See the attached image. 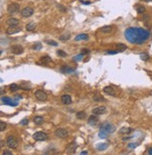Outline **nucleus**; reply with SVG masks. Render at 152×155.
<instances>
[{
	"instance_id": "nucleus-6",
	"label": "nucleus",
	"mask_w": 152,
	"mask_h": 155,
	"mask_svg": "<svg viewBox=\"0 0 152 155\" xmlns=\"http://www.w3.org/2000/svg\"><path fill=\"white\" fill-rule=\"evenodd\" d=\"M35 97L37 98V100L40 101V102H44V101L47 100V94L43 90H41V89L36 90V92H35Z\"/></svg>"
},
{
	"instance_id": "nucleus-43",
	"label": "nucleus",
	"mask_w": 152,
	"mask_h": 155,
	"mask_svg": "<svg viewBox=\"0 0 152 155\" xmlns=\"http://www.w3.org/2000/svg\"><path fill=\"white\" fill-rule=\"evenodd\" d=\"M3 155H12V152L10 151V150H5V151L3 152Z\"/></svg>"
},
{
	"instance_id": "nucleus-17",
	"label": "nucleus",
	"mask_w": 152,
	"mask_h": 155,
	"mask_svg": "<svg viewBox=\"0 0 152 155\" xmlns=\"http://www.w3.org/2000/svg\"><path fill=\"white\" fill-rule=\"evenodd\" d=\"M7 25L9 26H17L19 25V20L16 18H10L7 21Z\"/></svg>"
},
{
	"instance_id": "nucleus-44",
	"label": "nucleus",
	"mask_w": 152,
	"mask_h": 155,
	"mask_svg": "<svg viewBox=\"0 0 152 155\" xmlns=\"http://www.w3.org/2000/svg\"><path fill=\"white\" fill-rule=\"evenodd\" d=\"M88 53H89L88 49H83V50H82V54H83V55H87V54H88Z\"/></svg>"
},
{
	"instance_id": "nucleus-26",
	"label": "nucleus",
	"mask_w": 152,
	"mask_h": 155,
	"mask_svg": "<svg viewBox=\"0 0 152 155\" xmlns=\"http://www.w3.org/2000/svg\"><path fill=\"white\" fill-rule=\"evenodd\" d=\"M116 49H117V51L119 52H124L127 49V45L124 44V43H121V42L117 43L116 44Z\"/></svg>"
},
{
	"instance_id": "nucleus-28",
	"label": "nucleus",
	"mask_w": 152,
	"mask_h": 155,
	"mask_svg": "<svg viewBox=\"0 0 152 155\" xmlns=\"http://www.w3.org/2000/svg\"><path fill=\"white\" fill-rule=\"evenodd\" d=\"M139 56L143 61H147V60L149 59V55H148V54H147V53H142V54H140Z\"/></svg>"
},
{
	"instance_id": "nucleus-24",
	"label": "nucleus",
	"mask_w": 152,
	"mask_h": 155,
	"mask_svg": "<svg viewBox=\"0 0 152 155\" xmlns=\"http://www.w3.org/2000/svg\"><path fill=\"white\" fill-rule=\"evenodd\" d=\"M40 62H41L42 64H48V63L52 62V59H51L50 56H48V55H45V56H42V57H40Z\"/></svg>"
},
{
	"instance_id": "nucleus-38",
	"label": "nucleus",
	"mask_w": 152,
	"mask_h": 155,
	"mask_svg": "<svg viewBox=\"0 0 152 155\" xmlns=\"http://www.w3.org/2000/svg\"><path fill=\"white\" fill-rule=\"evenodd\" d=\"M56 54L57 55H60V56H67V53H65V51L63 50H57Z\"/></svg>"
},
{
	"instance_id": "nucleus-35",
	"label": "nucleus",
	"mask_w": 152,
	"mask_h": 155,
	"mask_svg": "<svg viewBox=\"0 0 152 155\" xmlns=\"http://www.w3.org/2000/svg\"><path fill=\"white\" fill-rule=\"evenodd\" d=\"M138 145H139V143H130V144L128 145V148H129L130 149H135Z\"/></svg>"
},
{
	"instance_id": "nucleus-31",
	"label": "nucleus",
	"mask_w": 152,
	"mask_h": 155,
	"mask_svg": "<svg viewBox=\"0 0 152 155\" xmlns=\"http://www.w3.org/2000/svg\"><path fill=\"white\" fill-rule=\"evenodd\" d=\"M136 11L140 14H143V13H145V11H146V8L144 6H137L136 7Z\"/></svg>"
},
{
	"instance_id": "nucleus-32",
	"label": "nucleus",
	"mask_w": 152,
	"mask_h": 155,
	"mask_svg": "<svg viewBox=\"0 0 152 155\" xmlns=\"http://www.w3.org/2000/svg\"><path fill=\"white\" fill-rule=\"evenodd\" d=\"M32 48L34 49V50H36V51H38V50H40L41 48H42V45H41V43H35L33 46H32Z\"/></svg>"
},
{
	"instance_id": "nucleus-19",
	"label": "nucleus",
	"mask_w": 152,
	"mask_h": 155,
	"mask_svg": "<svg viewBox=\"0 0 152 155\" xmlns=\"http://www.w3.org/2000/svg\"><path fill=\"white\" fill-rule=\"evenodd\" d=\"M88 35L87 34H85V33H82V34H79L75 37L76 41H79V40H87L88 39Z\"/></svg>"
},
{
	"instance_id": "nucleus-10",
	"label": "nucleus",
	"mask_w": 152,
	"mask_h": 155,
	"mask_svg": "<svg viewBox=\"0 0 152 155\" xmlns=\"http://www.w3.org/2000/svg\"><path fill=\"white\" fill-rule=\"evenodd\" d=\"M92 113L96 116H100V115H103L106 113V107L105 106H98L96 108H94L92 110Z\"/></svg>"
},
{
	"instance_id": "nucleus-8",
	"label": "nucleus",
	"mask_w": 152,
	"mask_h": 155,
	"mask_svg": "<svg viewBox=\"0 0 152 155\" xmlns=\"http://www.w3.org/2000/svg\"><path fill=\"white\" fill-rule=\"evenodd\" d=\"M19 9H20V6H19L18 3H11L8 6L7 11H8V12L10 13V14H13V13L17 12L19 11Z\"/></svg>"
},
{
	"instance_id": "nucleus-46",
	"label": "nucleus",
	"mask_w": 152,
	"mask_h": 155,
	"mask_svg": "<svg viewBox=\"0 0 152 155\" xmlns=\"http://www.w3.org/2000/svg\"><path fill=\"white\" fill-rule=\"evenodd\" d=\"M147 153H148L149 155H152V147H151V148H149V149H148Z\"/></svg>"
},
{
	"instance_id": "nucleus-45",
	"label": "nucleus",
	"mask_w": 152,
	"mask_h": 155,
	"mask_svg": "<svg viewBox=\"0 0 152 155\" xmlns=\"http://www.w3.org/2000/svg\"><path fill=\"white\" fill-rule=\"evenodd\" d=\"M83 4H86V5H89V4H91V2L90 1H81Z\"/></svg>"
},
{
	"instance_id": "nucleus-9",
	"label": "nucleus",
	"mask_w": 152,
	"mask_h": 155,
	"mask_svg": "<svg viewBox=\"0 0 152 155\" xmlns=\"http://www.w3.org/2000/svg\"><path fill=\"white\" fill-rule=\"evenodd\" d=\"M1 102L4 103V104H8V105H11V106H17L18 103L17 102H14L12 99L9 98V97H2L1 98Z\"/></svg>"
},
{
	"instance_id": "nucleus-33",
	"label": "nucleus",
	"mask_w": 152,
	"mask_h": 155,
	"mask_svg": "<svg viewBox=\"0 0 152 155\" xmlns=\"http://www.w3.org/2000/svg\"><path fill=\"white\" fill-rule=\"evenodd\" d=\"M70 38H71V37H70V34H66V35H61V36L59 37V39L62 40V41H65V40H68Z\"/></svg>"
},
{
	"instance_id": "nucleus-12",
	"label": "nucleus",
	"mask_w": 152,
	"mask_h": 155,
	"mask_svg": "<svg viewBox=\"0 0 152 155\" xmlns=\"http://www.w3.org/2000/svg\"><path fill=\"white\" fill-rule=\"evenodd\" d=\"M11 52H12L14 55H21V54L24 53V48L21 45H19V44H16V45L11 46Z\"/></svg>"
},
{
	"instance_id": "nucleus-42",
	"label": "nucleus",
	"mask_w": 152,
	"mask_h": 155,
	"mask_svg": "<svg viewBox=\"0 0 152 155\" xmlns=\"http://www.w3.org/2000/svg\"><path fill=\"white\" fill-rule=\"evenodd\" d=\"M57 8L61 11H66V8H64V7H62V5H60V4H58L57 5Z\"/></svg>"
},
{
	"instance_id": "nucleus-40",
	"label": "nucleus",
	"mask_w": 152,
	"mask_h": 155,
	"mask_svg": "<svg viewBox=\"0 0 152 155\" xmlns=\"http://www.w3.org/2000/svg\"><path fill=\"white\" fill-rule=\"evenodd\" d=\"M119 51H115V50H107L106 51V54H108V55H115V54H117Z\"/></svg>"
},
{
	"instance_id": "nucleus-3",
	"label": "nucleus",
	"mask_w": 152,
	"mask_h": 155,
	"mask_svg": "<svg viewBox=\"0 0 152 155\" xmlns=\"http://www.w3.org/2000/svg\"><path fill=\"white\" fill-rule=\"evenodd\" d=\"M100 130L106 131L108 133H113L114 131H115V127H114L113 124L109 123V122H104V123H102L101 126H100Z\"/></svg>"
},
{
	"instance_id": "nucleus-47",
	"label": "nucleus",
	"mask_w": 152,
	"mask_h": 155,
	"mask_svg": "<svg viewBox=\"0 0 152 155\" xmlns=\"http://www.w3.org/2000/svg\"><path fill=\"white\" fill-rule=\"evenodd\" d=\"M87 153H88V151H86V150H85V151H82V152H81V154H87Z\"/></svg>"
},
{
	"instance_id": "nucleus-48",
	"label": "nucleus",
	"mask_w": 152,
	"mask_h": 155,
	"mask_svg": "<svg viewBox=\"0 0 152 155\" xmlns=\"http://www.w3.org/2000/svg\"><path fill=\"white\" fill-rule=\"evenodd\" d=\"M1 147H2V148L4 147V141H3V140H1Z\"/></svg>"
},
{
	"instance_id": "nucleus-15",
	"label": "nucleus",
	"mask_w": 152,
	"mask_h": 155,
	"mask_svg": "<svg viewBox=\"0 0 152 155\" xmlns=\"http://www.w3.org/2000/svg\"><path fill=\"white\" fill-rule=\"evenodd\" d=\"M87 122H88L89 125H91V126H96L97 124H98V122H99V119H98V117L96 116V115H91V116L88 117V120H87Z\"/></svg>"
},
{
	"instance_id": "nucleus-2",
	"label": "nucleus",
	"mask_w": 152,
	"mask_h": 155,
	"mask_svg": "<svg viewBox=\"0 0 152 155\" xmlns=\"http://www.w3.org/2000/svg\"><path fill=\"white\" fill-rule=\"evenodd\" d=\"M6 144L9 148L11 149H17L18 145H19V142L17 140V138L13 135H9L6 139Z\"/></svg>"
},
{
	"instance_id": "nucleus-20",
	"label": "nucleus",
	"mask_w": 152,
	"mask_h": 155,
	"mask_svg": "<svg viewBox=\"0 0 152 155\" xmlns=\"http://www.w3.org/2000/svg\"><path fill=\"white\" fill-rule=\"evenodd\" d=\"M108 146H109V144L108 143H100V144H98L97 146H96V149H98V150H105L107 148H108Z\"/></svg>"
},
{
	"instance_id": "nucleus-25",
	"label": "nucleus",
	"mask_w": 152,
	"mask_h": 155,
	"mask_svg": "<svg viewBox=\"0 0 152 155\" xmlns=\"http://www.w3.org/2000/svg\"><path fill=\"white\" fill-rule=\"evenodd\" d=\"M61 72H64V73H72L73 72H74V69H72V68H70V67H63L61 70Z\"/></svg>"
},
{
	"instance_id": "nucleus-1",
	"label": "nucleus",
	"mask_w": 152,
	"mask_h": 155,
	"mask_svg": "<svg viewBox=\"0 0 152 155\" xmlns=\"http://www.w3.org/2000/svg\"><path fill=\"white\" fill-rule=\"evenodd\" d=\"M124 36L132 44H143L150 38V32L142 27H129L125 30Z\"/></svg>"
},
{
	"instance_id": "nucleus-7",
	"label": "nucleus",
	"mask_w": 152,
	"mask_h": 155,
	"mask_svg": "<svg viewBox=\"0 0 152 155\" xmlns=\"http://www.w3.org/2000/svg\"><path fill=\"white\" fill-rule=\"evenodd\" d=\"M34 13V10L30 7H25L24 8L22 11H21V15L25 18H28V17H31Z\"/></svg>"
},
{
	"instance_id": "nucleus-14",
	"label": "nucleus",
	"mask_w": 152,
	"mask_h": 155,
	"mask_svg": "<svg viewBox=\"0 0 152 155\" xmlns=\"http://www.w3.org/2000/svg\"><path fill=\"white\" fill-rule=\"evenodd\" d=\"M76 149H77V145H76V143L73 141V142H71V144H69L68 145V147H67V153H69V154H72V153H74L76 150Z\"/></svg>"
},
{
	"instance_id": "nucleus-21",
	"label": "nucleus",
	"mask_w": 152,
	"mask_h": 155,
	"mask_svg": "<svg viewBox=\"0 0 152 155\" xmlns=\"http://www.w3.org/2000/svg\"><path fill=\"white\" fill-rule=\"evenodd\" d=\"M35 28H36V24L34 22H30L25 26V29L27 31H33Z\"/></svg>"
},
{
	"instance_id": "nucleus-18",
	"label": "nucleus",
	"mask_w": 152,
	"mask_h": 155,
	"mask_svg": "<svg viewBox=\"0 0 152 155\" xmlns=\"http://www.w3.org/2000/svg\"><path fill=\"white\" fill-rule=\"evenodd\" d=\"M132 132V129L131 128H129V127H122L121 129L118 131V133L120 134H129Z\"/></svg>"
},
{
	"instance_id": "nucleus-13",
	"label": "nucleus",
	"mask_w": 152,
	"mask_h": 155,
	"mask_svg": "<svg viewBox=\"0 0 152 155\" xmlns=\"http://www.w3.org/2000/svg\"><path fill=\"white\" fill-rule=\"evenodd\" d=\"M60 100H61V103H63V104H65V105H69V104H71V102H72L71 97L69 94H63V95L61 96Z\"/></svg>"
},
{
	"instance_id": "nucleus-22",
	"label": "nucleus",
	"mask_w": 152,
	"mask_h": 155,
	"mask_svg": "<svg viewBox=\"0 0 152 155\" xmlns=\"http://www.w3.org/2000/svg\"><path fill=\"white\" fill-rule=\"evenodd\" d=\"M33 120H34V122H35L37 125H40V124H42V123L44 122V118H43L42 116H35Z\"/></svg>"
},
{
	"instance_id": "nucleus-41",
	"label": "nucleus",
	"mask_w": 152,
	"mask_h": 155,
	"mask_svg": "<svg viewBox=\"0 0 152 155\" xmlns=\"http://www.w3.org/2000/svg\"><path fill=\"white\" fill-rule=\"evenodd\" d=\"M20 124H21V125H27V124H28V119H27V118L22 119V120L20 121Z\"/></svg>"
},
{
	"instance_id": "nucleus-27",
	"label": "nucleus",
	"mask_w": 152,
	"mask_h": 155,
	"mask_svg": "<svg viewBox=\"0 0 152 155\" xmlns=\"http://www.w3.org/2000/svg\"><path fill=\"white\" fill-rule=\"evenodd\" d=\"M110 133H108L106 131H103V130H100V133H99V137L102 138V139H106L108 137Z\"/></svg>"
},
{
	"instance_id": "nucleus-4",
	"label": "nucleus",
	"mask_w": 152,
	"mask_h": 155,
	"mask_svg": "<svg viewBox=\"0 0 152 155\" xmlns=\"http://www.w3.org/2000/svg\"><path fill=\"white\" fill-rule=\"evenodd\" d=\"M33 138L36 141H44L48 139V135L44 132H37L33 134Z\"/></svg>"
},
{
	"instance_id": "nucleus-30",
	"label": "nucleus",
	"mask_w": 152,
	"mask_h": 155,
	"mask_svg": "<svg viewBox=\"0 0 152 155\" xmlns=\"http://www.w3.org/2000/svg\"><path fill=\"white\" fill-rule=\"evenodd\" d=\"M19 89H20V87H19L17 84H11V85L10 86V89H11V91H12V92L17 91Z\"/></svg>"
},
{
	"instance_id": "nucleus-34",
	"label": "nucleus",
	"mask_w": 152,
	"mask_h": 155,
	"mask_svg": "<svg viewBox=\"0 0 152 155\" xmlns=\"http://www.w3.org/2000/svg\"><path fill=\"white\" fill-rule=\"evenodd\" d=\"M45 42H46L47 44H49V45H52V46H57V45H58V43H57L56 41L52 40V39H50V40H46Z\"/></svg>"
},
{
	"instance_id": "nucleus-29",
	"label": "nucleus",
	"mask_w": 152,
	"mask_h": 155,
	"mask_svg": "<svg viewBox=\"0 0 152 155\" xmlns=\"http://www.w3.org/2000/svg\"><path fill=\"white\" fill-rule=\"evenodd\" d=\"M76 116H77V118H79V119H84V118H86V113H85L84 111L77 112V113H76Z\"/></svg>"
},
{
	"instance_id": "nucleus-39",
	"label": "nucleus",
	"mask_w": 152,
	"mask_h": 155,
	"mask_svg": "<svg viewBox=\"0 0 152 155\" xmlns=\"http://www.w3.org/2000/svg\"><path fill=\"white\" fill-rule=\"evenodd\" d=\"M94 101L95 102H102V101H104V99L100 97V96H95L94 97Z\"/></svg>"
},
{
	"instance_id": "nucleus-49",
	"label": "nucleus",
	"mask_w": 152,
	"mask_h": 155,
	"mask_svg": "<svg viewBox=\"0 0 152 155\" xmlns=\"http://www.w3.org/2000/svg\"><path fill=\"white\" fill-rule=\"evenodd\" d=\"M144 1H146V2H151L152 0H144Z\"/></svg>"
},
{
	"instance_id": "nucleus-36",
	"label": "nucleus",
	"mask_w": 152,
	"mask_h": 155,
	"mask_svg": "<svg viewBox=\"0 0 152 155\" xmlns=\"http://www.w3.org/2000/svg\"><path fill=\"white\" fill-rule=\"evenodd\" d=\"M6 128H7V123L1 121V122H0V132H3Z\"/></svg>"
},
{
	"instance_id": "nucleus-16",
	"label": "nucleus",
	"mask_w": 152,
	"mask_h": 155,
	"mask_svg": "<svg viewBox=\"0 0 152 155\" xmlns=\"http://www.w3.org/2000/svg\"><path fill=\"white\" fill-rule=\"evenodd\" d=\"M103 92L106 93V94H108V95H110V96H115V91H114V89H113L112 87H110V86L105 87V88L103 89Z\"/></svg>"
},
{
	"instance_id": "nucleus-23",
	"label": "nucleus",
	"mask_w": 152,
	"mask_h": 155,
	"mask_svg": "<svg viewBox=\"0 0 152 155\" xmlns=\"http://www.w3.org/2000/svg\"><path fill=\"white\" fill-rule=\"evenodd\" d=\"M112 30H113V27L111 26H104L101 28V31L102 33H110L112 32Z\"/></svg>"
},
{
	"instance_id": "nucleus-5",
	"label": "nucleus",
	"mask_w": 152,
	"mask_h": 155,
	"mask_svg": "<svg viewBox=\"0 0 152 155\" xmlns=\"http://www.w3.org/2000/svg\"><path fill=\"white\" fill-rule=\"evenodd\" d=\"M54 135L59 138H67L69 136V132L63 128H58L54 131Z\"/></svg>"
},
{
	"instance_id": "nucleus-37",
	"label": "nucleus",
	"mask_w": 152,
	"mask_h": 155,
	"mask_svg": "<svg viewBox=\"0 0 152 155\" xmlns=\"http://www.w3.org/2000/svg\"><path fill=\"white\" fill-rule=\"evenodd\" d=\"M83 54H81V55H75L74 57H73V60L74 61H81L82 60V58H83Z\"/></svg>"
},
{
	"instance_id": "nucleus-11",
	"label": "nucleus",
	"mask_w": 152,
	"mask_h": 155,
	"mask_svg": "<svg viewBox=\"0 0 152 155\" xmlns=\"http://www.w3.org/2000/svg\"><path fill=\"white\" fill-rule=\"evenodd\" d=\"M21 30H22L21 27H18V26H9V28H7L6 30V33L8 35H13V34L21 32Z\"/></svg>"
}]
</instances>
